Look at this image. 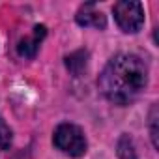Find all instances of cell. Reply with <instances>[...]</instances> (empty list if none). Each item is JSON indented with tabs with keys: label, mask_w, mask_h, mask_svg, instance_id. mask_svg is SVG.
<instances>
[{
	"label": "cell",
	"mask_w": 159,
	"mask_h": 159,
	"mask_svg": "<svg viewBox=\"0 0 159 159\" xmlns=\"http://www.w3.org/2000/svg\"><path fill=\"white\" fill-rule=\"evenodd\" d=\"M86 62H88V52L86 51H75L69 56H66V67L75 77H79L86 69Z\"/></svg>",
	"instance_id": "6"
},
{
	"label": "cell",
	"mask_w": 159,
	"mask_h": 159,
	"mask_svg": "<svg viewBox=\"0 0 159 159\" xmlns=\"http://www.w3.org/2000/svg\"><path fill=\"white\" fill-rule=\"evenodd\" d=\"M45 34H47V28H45L43 25L34 26L32 36H30V38H23V39L19 41V45H17L19 54H21L23 58H34L36 52H38V47H39V43H41V39L45 38Z\"/></svg>",
	"instance_id": "5"
},
{
	"label": "cell",
	"mask_w": 159,
	"mask_h": 159,
	"mask_svg": "<svg viewBox=\"0 0 159 159\" xmlns=\"http://www.w3.org/2000/svg\"><path fill=\"white\" fill-rule=\"evenodd\" d=\"M75 19H77V23L81 25V26L105 28V25H107L105 15L96 8V4H92V2H88V4H84V6H81V10L77 11Z\"/></svg>",
	"instance_id": "4"
},
{
	"label": "cell",
	"mask_w": 159,
	"mask_h": 159,
	"mask_svg": "<svg viewBox=\"0 0 159 159\" xmlns=\"http://www.w3.org/2000/svg\"><path fill=\"white\" fill-rule=\"evenodd\" d=\"M148 84V67L135 54L114 56L99 77L105 98L116 105H127L140 96Z\"/></svg>",
	"instance_id": "1"
},
{
	"label": "cell",
	"mask_w": 159,
	"mask_h": 159,
	"mask_svg": "<svg viewBox=\"0 0 159 159\" xmlns=\"http://www.w3.org/2000/svg\"><path fill=\"white\" fill-rule=\"evenodd\" d=\"M54 146L58 150H62L67 155L79 157L86 152V139L81 131V127H77L73 124H62L56 127L54 131Z\"/></svg>",
	"instance_id": "2"
},
{
	"label": "cell",
	"mask_w": 159,
	"mask_h": 159,
	"mask_svg": "<svg viewBox=\"0 0 159 159\" xmlns=\"http://www.w3.org/2000/svg\"><path fill=\"white\" fill-rule=\"evenodd\" d=\"M155 124H157V118H155V109H153V112H152V139H153V146L157 148L159 142H157V127H155Z\"/></svg>",
	"instance_id": "9"
},
{
	"label": "cell",
	"mask_w": 159,
	"mask_h": 159,
	"mask_svg": "<svg viewBox=\"0 0 159 159\" xmlns=\"http://www.w3.org/2000/svg\"><path fill=\"white\" fill-rule=\"evenodd\" d=\"M11 140H13V133L10 129V125L0 118V148L2 150H8L11 146Z\"/></svg>",
	"instance_id": "8"
},
{
	"label": "cell",
	"mask_w": 159,
	"mask_h": 159,
	"mask_svg": "<svg viewBox=\"0 0 159 159\" xmlns=\"http://www.w3.org/2000/svg\"><path fill=\"white\" fill-rule=\"evenodd\" d=\"M116 150H118V157L120 159H139L137 152H135V144L129 139V135H122L120 137V140L116 144Z\"/></svg>",
	"instance_id": "7"
},
{
	"label": "cell",
	"mask_w": 159,
	"mask_h": 159,
	"mask_svg": "<svg viewBox=\"0 0 159 159\" xmlns=\"http://www.w3.org/2000/svg\"><path fill=\"white\" fill-rule=\"evenodd\" d=\"M114 19L118 23V26L124 32H139L140 26L144 25V10L140 2H133V0H122L116 2L114 8Z\"/></svg>",
	"instance_id": "3"
}]
</instances>
